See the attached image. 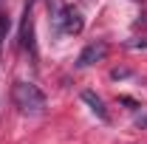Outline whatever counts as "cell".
<instances>
[{
    "label": "cell",
    "mask_w": 147,
    "mask_h": 144,
    "mask_svg": "<svg viewBox=\"0 0 147 144\" xmlns=\"http://www.w3.org/2000/svg\"><path fill=\"white\" fill-rule=\"evenodd\" d=\"M105 54H108V42H91V45H85L82 48V54H79V59H76V65L79 68H88V65H93V62H99V59H105Z\"/></svg>",
    "instance_id": "obj_3"
},
{
    "label": "cell",
    "mask_w": 147,
    "mask_h": 144,
    "mask_svg": "<svg viewBox=\"0 0 147 144\" xmlns=\"http://www.w3.org/2000/svg\"><path fill=\"white\" fill-rule=\"evenodd\" d=\"M37 6V0H26V6H23V14H31V9Z\"/></svg>",
    "instance_id": "obj_6"
},
{
    "label": "cell",
    "mask_w": 147,
    "mask_h": 144,
    "mask_svg": "<svg viewBox=\"0 0 147 144\" xmlns=\"http://www.w3.org/2000/svg\"><path fill=\"white\" fill-rule=\"evenodd\" d=\"M82 28H85V20H82V14H79V9L65 6L62 20H59V31H62V34H79Z\"/></svg>",
    "instance_id": "obj_2"
},
{
    "label": "cell",
    "mask_w": 147,
    "mask_h": 144,
    "mask_svg": "<svg viewBox=\"0 0 147 144\" xmlns=\"http://www.w3.org/2000/svg\"><path fill=\"white\" fill-rule=\"evenodd\" d=\"M11 99H14V105H17L20 113H26V116H42L45 113V93L37 88L34 82H14V88H11Z\"/></svg>",
    "instance_id": "obj_1"
},
{
    "label": "cell",
    "mask_w": 147,
    "mask_h": 144,
    "mask_svg": "<svg viewBox=\"0 0 147 144\" xmlns=\"http://www.w3.org/2000/svg\"><path fill=\"white\" fill-rule=\"evenodd\" d=\"M136 124H142V127H147V116H139V119H136Z\"/></svg>",
    "instance_id": "obj_7"
},
{
    "label": "cell",
    "mask_w": 147,
    "mask_h": 144,
    "mask_svg": "<svg viewBox=\"0 0 147 144\" xmlns=\"http://www.w3.org/2000/svg\"><path fill=\"white\" fill-rule=\"evenodd\" d=\"M82 102H85V105H88V108H91L93 113L102 119V122H108V119H110V116H108V110H105V102H102V99H99L93 90H85V93H82Z\"/></svg>",
    "instance_id": "obj_4"
},
{
    "label": "cell",
    "mask_w": 147,
    "mask_h": 144,
    "mask_svg": "<svg viewBox=\"0 0 147 144\" xmlns=\"http://www.w3.org/2000/svg\"><path fill=\"white\" fill-rule=\"evenodd\" d=\"M9 14L6 11H0V51H3V42H6V34H9Z\"/></svg>",
    "instance_id": "obj_5"
}]
</instances>
